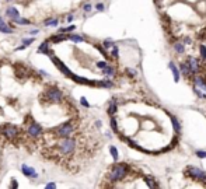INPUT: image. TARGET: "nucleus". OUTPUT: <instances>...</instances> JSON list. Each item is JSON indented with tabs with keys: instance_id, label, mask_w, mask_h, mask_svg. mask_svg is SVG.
Masks as SVG:
<instances>
[{
	"instance_id": "5701e85b",
	"label": "nucleus",
	"mask_w": 206,
	"mask_h": 189,
	"mask_svg": "<svg viewBox=\"0 0 206 189\" xmlns=\"http://www.w3.org/2000/svg\"><path fill=\"white\" fill-rule=\"evenodd\" d=\"M203 90L202 88H199V87H193V93L196 94V97H199V98H202V100H206V94L205 93H202Z\"/></svg>"
},
{
	"instance_id": "49530a36",
	"label": "nucleus",
	"mask_w": 206,
	"mask_h": 189,
	"mask_svg": "<svg viewBox=\"0 0 206 189\" xmlns=\"http://www.w3.org/2000/svg\"><path fill=\"white\" fill-rule=\"evenodd\" d=\"M156 2H159V0H156Z\"/></svg>"
},
{
	"instance_id": "9b49d317",
	"label": "nucleus",
	"mask_w": 206,
	"mask_h": 189,
	"mask_svg": "<svg viewBox=\"0 0 206 189\" xmlns=\"http://www.w3.org/2000/svg\"><path fill=\"white\" fill-rule=\"evenodd\" d=\"M6 16L9 17V18H10L11 21H16L17 18H20V11L17 10L16 7H7Z\"/></svg>"
},
{
	"instance_id": "c85d7f7f",
	"label": "nucleus",
	"mask_w": 206,
	"mask_h": 189,
	"mask_svg": "<svg viewBox=\"0 0 206 189\" xmlns=\"http://www.w3.org/2000/svg\"><path fill=\"white\" fill-rule=\"evenodd\" d=\"M114 45H115V43L112 42V39H105V41L103 42V46L105 48V49H110V48H112Z\"/></svg>"
},
{
	"instance_id": "423d86ee",
	"label": "nucleus",
	"mask_w": 206,
	"mask_h": 189,
	"mask_svg": "<svg viewBox=\"0 0 206 189\" xmlns=\"http://www.w3.org/2000/svg\"><path fill=\"white\" fill-rule=\"evenodd\" d=\"M185 175L192 178L193 181H199L203 185H206V172H203L200 168L198 167H188L185 171Z\"/></svg>"
},
{
	"instance_id": "a878e982",
	"label": "nucleus",
	"mask_w": 206,
	"mask_h": 189,
	"mask_svg": "<svg viewBox=\"0 0 206 189\" xmlns=\"http://www.w3.org/2000/svg\"><path fill=\"white\" fill-rule=\"evenodd\" d=\"M14 23L18 24V25H30L31 21H30V20H27V18H21V17H20V18H17V20L14 21Z\"/></svg>"
},
{
	"instance_id": "0eeeda50",
	"label": "nucleus",
	"mask_w": 206,
	"mask_h": 189,
	"mask_svg": "<svg viewBox=\"0 0 206 189\" xmlns=\"http://www.w3.org/2000/svg\"><path fill=\"white\" fill-rule=\"evenodd\" d=\"M42 132H43L42 126H41L39 123H37L34 119H31V122L27 125V133H28V136L34 137V139L39 137L41 135H42Z\"/></svg>"
},
{
	"instance_id": "aec40b11",
	"label": "nucleus",
	"mask_w": 206,
	"mask_h": 189,
	"mask_svg": "<svg viewBox=\"0 0 206 189\" xmlns=\"http://www.w3.org/2000/svg\"><path fill=\"white\" fill-rule=\"evenodd\" d=\"M103 73L105 74V76L112 77V76H115L116 70H115V67H112V66H107V67H104V69H103Z\"/></svg>"
},
{
	"instance_id": "20e7f679",
	"label": "nucleus",
	"mask_w": 206,
	"mask_h": 189,
	"mask_svg": "<svg viewBox=\"0 0 206 189\" xmlns=\"http://www.w3.org/2000/svg\"><path fill=\"white\" fill-rule=\"evenodd\" d=\"M76 130V120L74 119H70L67 122L62 123L56 128V129H53L52 133H55V136L62 139V137H69L72 136V133Z\"/></svg>"
},
{
	"instance_id": "b1692460",
	"label": "nucleus",
	"mask_w": 206,
	"mask_h": 189,
	"mask_svg": "<svg viewBox=\"0 0 206 189\" xmlns=\"http://www.w3.org/2000/svg\"><path fill=\"white\" fill-rule=\"evenodd\" d=\"M111 129H112L115 133H119V129H118V122H116V119L114 118V115L111 116Z\"/></svg>"
},
{
	"instance_id": "a19ab883",
	"label": "nucleus",
	"mask_w": 206,
	"mask_h": 189,
	"mask_svg": "<svg viewBox=\"0 0 206 189\" xmlns=\"http://www.w3.org/2000/svg\"><path fill=\"white\" fill-rule=\"evenodd\" d=\"M182 42H184V43H185V45H186V43H191V42H192V41H191V38L185 37V38H184V39H182Z\"/></svg>"
},
{
	"instance_id": "7ed1b4c3",
	"label": "nucleus",
	"mask_w": 206,
	"mask_h": 189,
	"mask_svg": "<svg viewBox=\"0 0 206 189\" xmlns=\"http://www.w3.org/2000/svg\"><path fill=\"white\" fill-rule=\"evenodd\" d=\"M76 146H77L76 137L69 136V137H62L59 140V143L56 144V149L59 150V153L62 156H70L76 150Z\"/></svg>"
},
{
	"instance_id": "473e14b6",
	"label": "nucleus",
	"mask_w": 206,
	"mask_h": 189,
	"mask_svg": "<svg viewBox=\"0 0 206 189\" xmlns=\"http://www.w3.org/2000/svg\"><path fill=\"white\" fill-rule=\"evenodd\" d=\"M195 154L199 157V158H206V151H203V150H198Z\"/></svg>"
},
{
	"instance_id": "f704fd0d",
	"label": "nucleus",
	"mask_w": 206,
	"mask_h": 189,
	"mask_svg": "<svg viewBox=\"0 0 206 189\" xmlns=\"http://www.w3.org/2000/svg\"><path fill=\"white\" fill-rule=\"evenodd\" d=\"M108 65H107V62H97V67H100V69H104V67H107Z\"/></svg>"
},
{
	"instance_id": "a211bd4d",
	"label": "nucleus",
	"mask_w": 206,
	"mask_h": 189,
	"mask_svg": "<svg viewBox=\"0 0 206 189\" xmlns=\"http://www.w3.org/2000/svg\"><path fill=\"white\" fill-rule=\"evenodd\" d=\"M66 39H69L67 38V35H62V34H56V35H53V37H51V39L49 41H52L53 43H58V42H62V41H66Z\"/></svg>"
},
{
	"instance_id": "39448f33",
	"label": "nucleus",
	"mask_w": 206,
	"mask_h": 189,
	"mask_svg": "<svg viewBox=\"0 0 206 189\" xmlns=\"http://www.w3.org/2000/svg\"><path fill=\"white\" fill-rule=\"evenodd\" d=\"M20 133H21L20 128L16 125H11V123H4V125L0 128V135L9 140H13V139H16V137H18Z\"/></svg>"
},
{
	"instance_id": "4c0bfd02",
	"label": "nucleus",
	"mask_w": 206,
	"mask_h": 189,
	"mask_svg": "<svg viewBox=\"0 0 206 189\" xmlns=\"http://www.w3.org/2000/svg\"><path fill=\"white\" fill-rule=\"evenodd\" d=\"M96 9H97L98 11H104V9H105V7H104V4H103V3H98V4L96 6Z\"/></svg>"
},
{
	"instance_id": "7c9ffc66",
	"label": "nucleus",
	"mask_w": 206,
	"mask_h": 189,
	"mask_svg": "<svg viewBox=\"0 0 206 189\" xmlns=\"http://www.w3.org/2000/svg\"><path fill=\"white\" fill-rule=\"evenodd\" d=\"M125 73H126L130 79H135V77H136V72H135V70H132V69H126V70H125Z\"/></svg>"
},
{
	"instance_id": "2f4dec72",
	"label": "nucleus",
	"mask_w": 206,
	"mask_h": 189,
	"mask_svg": "<svg viewBox=\"0 0 206 189\" xmlns=\"http://www.w3.org/2000/svg\"><path fill=\"white\" fill-rule=\"evenodd\" d=\"M111 56H112L114 59H118V46H116V45L112 46V53H111Z\"/></svg>"
},
{
	"instance_id": "1a4fd4ad",
	"label": "nucleus",
	"mask_w": 206,
	"mask_h": 189,
	"mask_svg": "<svg viewBox=\"0 0 206 189\" xmlns=\"http://www.w3.org/2000/svg\"><path fill=\"white\" fill-rule=\"evenodd\" d=\"M180 72L182 73V76L185 77V79H188V80H192L193 79V72L191 70V67H189V65H188V62H181L180 63Z\"/></svg>"
},
{
	"instance_id": "ddd939ff",
	"label": "nucleus",
	"mask_w": 206,
	"mask_h": 189,
	"mask_svg": "<svg viewBox=\"0 0 206 189\" xmlns=\"http://www.w3.org/2000/svg\"><path fill=\"white\" fill-rule=\"evenodd\" d=\"M170 119H171V123H173V129L175 130L177 135H180V133H181V123H180V120L177 119L175 115H170Z\"/></svg>"
},
{
	"instance_id": "dca6fc26",
	"label": "nucleus",
	"mask_w": 206,
	"mask_h": 189,
	"mask_svg": "<svg viewBox=\"0 0 206 189\" xmlns=\"http://www.w3.org/2000/svg\"><path fill=\"white\" fill-rule=\"evenodd\" d=\"M168 67L171 69V72H173V74H174V81H175V83H178V81H180V72H178L177 66L174 65L173 62H170L168 63Z\"/></svg>"
},
{
	"instance_id": "4468645a",
	"label": "nucleus",
	"mask_w": 206,
	"mask_h": 189,
	"mask_svg": "<svg viewBox=\"0 0 206 189\" xmlns=\"http://www.w3.org/2000/svg\"><path fill=\"white\" fill-rule=\"evenodd\" d=\"M49 41H45V42H42L41 43V46L38 48V50L37 52L38 53H45V55H49V56H52V52L49 50Z\"/></svg>"
},
{
	"instance_id": "393cba45",
	"label": "nucleus",
	"mask_w": 206,
	"mask_h": 189,
	"mask_svg": "<svg viewBox=\"0 0 206 189\" xmlns=\"http://www.w3.org/2000/svg\"><path fill=\"white\" fill-rule=\"evenodd\" d=\"M73 30H76V25H70V27H62L59 28V32L60 34H67V32H72Z\"/></svg>"
},
{
	"instance_id": "4be33fe9",
	"label": "nucleus",
	"mask_w": 206,
	"mask_h": 189,
	"mask_svg": "<svg viewBox=\"0 0 206 189\" xmlns=\"http://www.w3.org/2000/svg\"><path fill=\"white\" fill-rule=\"evenodd\" d=\"M67 38H69L70 41L76 42V43L83 42V41H84V38H83V37H80V35H76V34H69V35H67Z\"/></svg>"
},
{
	"instance_id": "e433bc0d",
	"label": "nucleus",
	"mask_w": 206,
	"mask_h": 189,
	"mask_svg": "<svg viewBox=\"0 0 206 189\" xmlns=\"http://www.w3.org/2000/svg\"><path fill=\"white\" fill-rule=\"evenodd\" d=\"M83 9H84V11H87V13H88V11H91V9H93V7H91V4H84L83 6Z\"/></svg>"
},
{
	"instance_id": "58836bf2",
	"label": "nucleus",
	"mask_w": 206,
	"mask_h": 189,
	"mask_svg": "<svg viewBox=\"0 0 206 189\" xmlns=\"http://www.w3.org/2000/svg\"><path fill=\"white\" fill-rule=\"evenodd\" d=\"M11 188H14V189H16V188H18V182H17V181H16V179H11Z\"/></svg>"
},
{
	"instance_id": "c03bdc74",
	"label": "nucleus",
	"mask_w": 206,
	"mask_h": 189,
	"mask_svg": "<svg viewBox=\"0 0 206 189\" xmlns=\"http://www.w3.org/2000/svg\"><path fill=\"white\" fill-rule=\"evenodd\" d=\"M34 34H38V30H32V31H31V35H34Z\"/></svg>"
},
{
	"instance_id": "412c9836",
	"label": "nucleus",
	"mask_w": 206,
	"mask_h": 189,
	"mask_svg": "<svg viewBox=\"0 0 206 189\" xmlns=\"http://www.w3.org/2000/svg\"><path fill=\"white\" fill-rule=\"evenodd\" d=\"M58 18H47V20L43 21V25L45 27H56L58 25Z\"/></svg>"
},
{
	"instance_id": "cd10ccee",
	"label": "nucleus",
	"mask_w": 206,
	"mask_h": 189,
	"mask_svg": "<svg viewBox=\"0 0 206 189\" xmlns=\"http://www.w3.org/2000/svg\"><path fill=\"white\" fill-rule=\"evenodd\" d=\"M110 153H111V156H112V158L115 160V161H118V150H116L115 146L110 147Z\"/></svg>"
},
{
	"instance_id": "72a5a7b5",
	"label": "nucleus",
	"mask_w": 206,
	"mask_h": 189,
	"mask_svg": "<svg viewBox=\"0 0 206 189\" xmlns=\"http://www.w3.org/2000/svg\"><path fill=\"white\" fill-rule=\"evenodd\" d=\"M34 41H35V39H34V38H27V39H23V43H24V45H27V46H28V45H31V43H32Z\"/></svg>"
},
{
	"instance_id": "c756f323",
	"label": "nucleus",
	"mask_w": 206,
	"mask_h": 189,
	"mask_svg": "<svg viewBox=\"0 0 206 189\" xmlns=\"http://www.w3.org/2000/svg\"><path fill=\"white\" fill-rule=\"evenodd\" d=\"M80 104H81L83 106H86V108H90V102L87 101L86 97H81V98H80Z\"/></svg>"
},
{
	"instance_id": "a18cd8bd",
	"label": "nucleus",
	"mask_w": 206,
	"mask_h": 189,
	"mask_svg": "<svg viewBox=\"0 0 206 189\" xmlns=\"http://www.w3.org/2000/svg\"><path fill=\"white\" fill-rule=\"evenodd\" d=\"M7 2H10V0H7Z\"/></svg>"
},
{
	"instance_id": "9d476101",
	"label": "nucleus",
	"mask_w": 206,
	"mask_h": 189,
	"mask_svg": "<svg viewBox=\"0 0 206 189\" xmlns=\"http://www.w3.org/2000/svg\"><path fill=\"white\" fill-rule=\"evenodd\" d=\"M21 172H23L27 178H31V179H37L38 178V172L35 171V168L27 165V164H23V165H21Z\"/></svg>"
},
{
	"instance_id": "f8f14e48",
	"label": "nucleus",
	"mask_w": 206,
	"mask_h": 189,
	"mask_svg": "<svg viewBox=\"0 0 206 189\" xmlns=\"http://www.w3.org/2000/svg\"><path fill=\"white\" fill-rule=\"evenodd\" d=\"M0 32H3V34H13L14 32L13 28H11L2 17H0Z\"/></svg>"
},
{
	"instance_id": "ea45409f",
	"label": "nucleus",
	"mask_w": 206,
	"mask_h": 189,
	"mask_svg": "<svg viewBox=\"0 0 206 189\" xmlns=\"http://www.w3.org/2000/svg\"><path fill=\"white\" fill-rule=\"evenodd\" d=\"M25 48H27V45H24V43H23L21 46H17V48H16V52H18V50H24Z\"/></svg>"
},
{
	"instance_id": "2eb2a0df",
	"label": "nucleus",
	"mask_w": 206,
	"mask_h": 189,
	"mask_svg": "<svg viewBox=\"0 0 206 189\" xmlns=\"http://www.w3.org/2000/svg\"><path fill=\"white\" fill-rule=\"evenodd\" d=\"M115 101H116V100H111V101H110V105H108V109H107V113H108L110 116L115 115L116 111H118V105H116Z\"/></svg>"
},
{
	"instance_id": "f3484780",
	"label": "nucleus",
	"mask_w": 206,
	"mask_h": 189,
	"mask_svg": "<svg viewBox=\"0 0 206 189\" xmlns=\"http://www.w3.org/2000/svg\"><path fill=\"white\" fill-rule=\"evenodd\" d=\"M173 49L175 50L178 55H182V53L185 52V43H184V42H174Z\"/></svg>"
},
{
	"instance_id": "f257e3e1",
	"label": "nucleus",
	"mask_w": 206,
	"mask_h": 189,
	"mask_svg": "<svg viewBox=\"0 0 206 189\" xmlns=\"http://www.w3.org/2000/svg\"><path fill=\"white\" fill-rule=\"evenodd\" d=\"M133 169L130 165H128L126 163H116L115 165L111 167V171L108 172V182L111 183H116V182H121V181H125L126 176L132 172Z\"/></svg>"
},
{
	"instance_id": "79ce46f5",
	"label": "nucleus",
	"mask_w": 206,
	"mask_h": 189,
	"mask_svg": "<svg viewBox=\"0 0 206 189\" xmlns=\"http://www.w3.org/2000/svg\"><path fill=\"white\" fill-rule=\"evenodd\" d=\"M94 125H96V128H101L103 122H101V120H96V123H94Z\"/></svg>"
},
{
	"instance_id": "6e6552de",
	"label": "nucleus",
	"mask_w": 206,
	"mask_h": 189,
	"mask_svg": "<svg viewBox=\"0 0 206 189\" xmlns=\"http://www.w3.org/2000/svg\"><path fill=\"white\" fill-rule=\"evenodd\" d=\"M186 62H188V65H189L191 70L193 72V74H199L202 73V65H200V62L196 57L193 56H188V59H186Z\"/></svg>"
},
{
	"instance_id": "37998d69",
	"label": "nucleus",
	"mask_w": 206,
	"mask_h": 189,
	"mask_svg": "<svg viewBox=\"0 0 206 189\" xmlns=\"http://www.w3.org/2000/svg\"><path fill=\"white\" fill-rule=\"evenodd\" d=\"M73 21V14H69L67 16V23H72Z\"/></svg>"
},
{
	"instance_id": "6ab92c4d",
	"label": "nucleus",
	"mask_w": 206,
	"mask_h": 189,
	"mask_svg": "<svg viewBox=\"0 0 206 189\" xmlns=\"http://www.w3.org/2000/svg\"><path fill=\"white\" fill-rule=\"evenodd\" d=\"M144 181H146V185L149 188H157L159 186V183L156 182V179L153 176H144Z\"/></svg>"
},
{
	"instance_id": "bb28decb",
	"label": "nucleus",
	"mask_w": 206,
	"mask_h": 189,
	"mask_svg": "<svg viewBox=\"0 0 206 189\" xmlns=\"http://www.w3.org/2000/svg\"><path fill=\"white\" fill-rule=\"evenodd\" d=\"M199 52H200V59H202V62H206V46L205 45H199Z\"/></svg>"
},
{
	"instance_id": "c9c22d12",
	"label": "nucleus",
	"mask_w": 206,
	"mask_h": 189,
	"mask_svg": "<svg viewBox=\"0 0 206 189\" xmlns=\"http://www.w3.org/2000/svg\"><path fill=\"white\" fill-rule=\"evenodd\" d=\"M45 188H47V189L56 188V183H55V182H49V183H47V185H45Z\"/></svg>"
},
{
	"instance_id": "f03ea898",
	"label": "nucleus",
	"mask_w": 206,
	"mask_h": 189,
	"mask_svg": "<svg viewBox=\"0 0 206 189\" xmlns=\"http://www.w3.org/2000/svg\"><path fill=\"white\" fill-rule=\"evenodd\" d=\"M63 98L65 97L62 90L58 88L56 86H49L45 90V93L39 97L41 104H60L63 102Z\"/></svg>"
}]
</instances>
